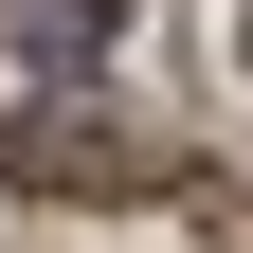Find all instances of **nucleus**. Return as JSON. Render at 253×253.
Listing matches in <instances>:
<instances>
[{"label":"nucleus","mask_w":253,"mask_h":253,"mask_svg":"<svg viewBox=\"0 0 253 253\" xmlns=\"http://www.w3.org/2000/svg\"><path fill=\"white\" fill-rule=\"evenodd\" d=\"M109 37H126V0H0V73H18V90H54V73H90Z\"/></svg>","instance_id":"1"}]
</instances>
